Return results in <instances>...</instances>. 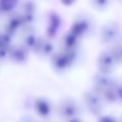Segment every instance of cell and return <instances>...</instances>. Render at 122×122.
<instances>
[{
    "instance_id": "1",
    "label": "cell",
    "mask_w": 122,
    "mask_h": 122,
    "mask_svg": "<svg viewBox=\"0 0 122 122\" xmlns=\"http://www.w3.org/2000/svg\"><path fill=\"white\" fill-rule=\"evenodd\" d=\"M76 51H67L60 49L59 51H54V52L50 56L51 65L55 71L64 72L69 70L75 62Z\"/></svg>"
},
{
    "instance_id": "2",
    "label": "cell",
    "mask_w": 122,
    "mask_h": 122,
    "mask_svg": "<svg viewBox=\"0 0 122 122\" xmlns=\"http://www.w3.org/2000/svg\"><path fill=\"white\" fill-rule=\"evenodd\" d=\"M16 10L21 15L26 27L33 26L37 18V4L33 0H20Z\"/></svg>"
},
{
    "instance_id": "3",
    "label": "cell",
    "mask_w": 122,
    "mask_h": 122,
    "mask_svg": "<svg viewBox=\"0 0 122 122\" xmlns=\"http://www.w3.org/2000/svg\"><path fill=\"white\" fill-rule=\"evenodd\" d=\"M80 113L79 105L71 98L62 99L57 107V114L63 121H69Z\"/></svg>"
},
{
    "instance_id": "4",
    "label": "cell",
    "mask_w": 122,
    "mask_h": 122,
    "mask_svg": "<svg viewBox=\"0 0 122 122\" xmlns=\"http://www.w3.org/2000/svg\"><path fill=\"white\" fill-rule=\"evenodd\" d=\"M25 27L26 26L24 24V21L21 15L15 10L7 14V18L4 22L3 30L9 33L10 35H11L12 37H14L15 35L19 34Z\"/></svg>"
},
{
    "instance_id": "5",
    "label": "cell",
    "mask_w": 122,
    "mask_h": 122,
    "mask_svg": "<svg viewBox=\"0 0 122 122\" xmlns=\"http://www.w3.org/2000/svg\"><path fill=\"white\" fill-rule=\"evenodd\" d=\"M62 25H63V18L60 15V13L57 12L56 10L49 11L47 15V25L45 30L46 37L51 40L54 39L58 35Z\"/></svg>"
},
{
    "instance_id": "6",
    "label": "cell",
    "mask_w": 122,
    "mask_h": 122,
    "mask_svg": "<svg viewBox=\"0 0 122 122\" xmlns=\"http://www.w3.org/2000/svg\"><path fill=\"white\" fill-rule=\"evenodd\" d=\"M92 20L90 17H88L87 15H84V14H81V15H78L76 16L69 30L73 33L74 35H76L78 38L82 39L84 36H86L92 30Z\"/></svg>"
},
{
    "instance_id": "7",
    "label": "cell",
    "mask_w": 122,
    "mask_h": 122,
    "mask_svg": "<svg viewBox=\"0 0 122 122\" xmlns=\"http://www.w3.org/2000/svg\"><path fill=\"white\" fill-rule=\"evenodd\" d=\"M121 34V28L116 22H108L101 29L100 39L103 43L112 44L117 42L120 39Z\"/></svg>"
},
{
    "instance_id": "8",
    "label": "cell",
    "mask_w": 122,
    "mask_h": 122,
    "mask_svg": "<svg viewBox=\"0 0 122 122\" xmlns=\"http://www.w3.org/2000/svg\"><path fill=\"white\" fill-rule=\"evenodd\" d=\"M19 34H20V44L26 47L30 51H33L34 48L36 47L41 37L38 34V32L35 30L33 26L25 27Z\"/></svg>"
},
{
    "instance_id": "9",
    "label": "cell",
    "mask_w": 122,
    "mask_h": 122,
    "mask_svg": "<svg viewBox=\"0 0 122 122\" xmlns=\"http://www.w3.org/2000/svg\"><path fill=\"white\" fill-rule=\"evenodd\" d=\"M33 109L35 112L42 118L51 117L53 112V106L51 102L44 96H39L34 100Z\"/></svg>"
},
{
    "instance_id": "10",
    "label": "cell",
    "mask_w": 122,
    "mask_h": 122,
    "mask_svg": "<svg viewBox=\"0 0 122 122\" xmlns=\"http://www.w3.org/2000/svg\"><path fill=\"white\" fill-rule=\"evenodd\" d=\"M30 55V51L24 47L22 44H16V45H11L10 53H9V58L8 60L16 63V64H22L25 63Z\"/></svg>"
},
{
    "instance_id": "11",
    "label": "cell",
    "mask_w": 122,
    "mask_h": 122,
    "mask_svg": "<svg viewBox=\"0 0 122 122\" xmlns=\"http://www.w3.org/2000/svg\"><path fill=\"white\" fill-rule=\"evenodd\" d=\"M33 52L43 57H50L54 52V45L51 39L45 37H40L36 47L33 50Z\"/></svg>"
},
{
    "instance_id": "12",
    "label": "cell",
    "mask_w": 122,
    "mask_h": 122,
    "mask_svg": "<svg viewBox=\"0 0 122 122\" xmlns=\"http://www.w3.org/2000/svg\"><path fill=\"white\" fill-rule=\"evenodd\" d=\"M80 40H81L80 38H78L76 35H74L70 30H68L61 36L59 40L60 49L67 51H76Z\"/></svg>"
},
{
    "instance_id": "13",
    "label": "cell",
    "mask_w": 122,
    "mask_h": 122,
    "mask_svg": "<svg viewBox=\"0 0 122 122\" xmlns=\"http://www.w3.org/2000/svg\"><path fill=\"white\" fill-rule=\"evenodd\" d=\"M84 101L86 103V106L87 108L96 113L100 111L101 109V102H100V98L95 94V93H92V92H87L84 96Z\"/></svg>"
},
{
    "instance_id": "14",
    "label": "cell",
    "mask_w": 122,
    "mask_h": 122,
    "mask_svg": "<svg viewBox=\"0 0 122 122\" xmlns=\"http://www.w3.org/2000/svg\"><path fill=\"white\" fill-rule=\"evenodd\" d=\"M114 60V57L112 55V51H107L101 53V55L99 56L98 59V65L100 67V69L102 71H108L111 67V65H112V62Z\"/></svg>"
},
{
    "instance_id": "15",
    "label": "cell",
    "mask_w": 122,
    "mask_h": 122,
    "mask_svg": "<svg viewBox=\"0 0 122 122\" xmlns=\"http://www.w3.org/2000/svg\"><path fill=\"white\" fill-rule=\"evenodd\" d=\"M20 0H0V12L2 14H8L15 10Z\"/></svg>"
},
{
    "instance_id": "16",
    "label": "cell",
    "mask_w": 122,
    "mask_h": 122,
    "mask_svg": "<svg viewBox=\"0 0 122 122\" xmlns=\"http://www.w3.org/2000/svg\"><path fill=\"white\" fill-rule=\"evenodd\" d=\"M91 7L98 11H104L112 5V0H89Z\"/></svg>"
},
{
    "instance_id": "17",
    "label": "cell",
    "mask_w": 122,
    "mask_h": 122,
    "mask_svg": "<svg viewBox=\"0 0 122 122\" xmlns=\"http://www.w3.org/2000/svg\"><path fill=\"white\" fill-rule=\"evenodd\" d=\"M76 1L77 0H59L61 5H63L64 7H71L75 4Z\"/></svg>"
},
{
    "instance_id": "18",
    "label": "cell",
    "mask_w": 122,
    "mask_h": 122,
    "mask_svg": "<svg viewBox=\"0 0 122 122\" xmlns=\"http://www.w3.org/2000/svg\"><path fill=\"white\" fill-rule=\"evenodd\" d=\"M68 122H81L78 118H76V117H74V118H72V119H71V120H69Z\"/></svg>"
}]
</instances>
